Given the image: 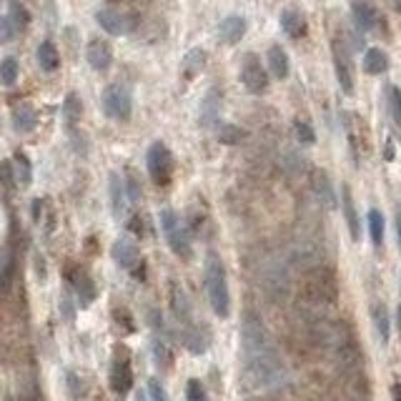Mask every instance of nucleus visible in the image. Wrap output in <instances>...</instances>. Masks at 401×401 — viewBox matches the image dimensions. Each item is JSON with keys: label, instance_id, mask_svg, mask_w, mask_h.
<instances>
[{"label": "nucleus", "instance_id": "11", "mask_svg": "<svg viewBox=\"0 0 401 401\" xmlns=\"http://www.w3.org/2000/svg\"><path fill=\"white\" fill-rule=\"evenodd\" d=\"M85 58H88L90 68L93 70H108L113 63V50L108 45V41H101V38H93L85 48Z\"/></svg>", "mask_w": 401, "mask_h": 401}, {"label": "nucleus", "instance_id": "3", "mask_svg": "<svg viewBox=\"0 0 401 401\" xmlns=\"http://www.w3.org/2000/svg\"><path fill=\"white\" fill-rule=\"evenodd\" d=\"M158 221H161V229H163V236H166V241H168V246H171V251L178 258L188 261L194 251H191V238H188L186 226L178 221V216L173 214L171 208H163L161 216H158Z\"/></svg>", "mask_w": 401, "mask_h": 401}, {"label": "nucleus", "instance_id": "20", "mask_svg": "<svg viewBox=\"0 0 401 401\" xmlns=\"http://www.w3.org/2000/svg\"><path fill=\"white\" fill-rule=\"evenodd\" d=\"M38 123V113L30 103H21L13 108V125L18 133H30Z\"/></svg>", "mask_w": 401, "mask_h": 401}, {"label": "nucleus", "instance_id": "40", "mask_svg": "<svg viewBox=\"0 0 401 401\" xmlns=\"http://www.w3.org/2000/svg\"><path fill=\"white\" fill-rule=\"evenodd\" d=\"M186 399L188 401H208V394L206 389H203V384H200L198 379H191L186 387Z\"/></svg>", "mask_w": 401, "mask_h": 401}, {"label": "nucleus", "instance_id": "42", "mask_svg": "<svg viewBox=\"0 0 401 401\" xmlns=\"http://www.w3.org/2000/svg\"><path fill=\"white\" fill-rule=\"evenodd\" d=\"M148 394H151V401H168V391L158 379H148Z\"/></svg>", "mask_w": 401, "mask_h": 401}, {"label": "nucleus", "instance_id": "44", "mask_svg": "<svg viewBox=\"0 0 401 401\" xmlns=\"http://www.w3.org/2000/svg\"><path fill=\"white\" fill-rule=\"evenodd\" d=\"M68 389H70V396H73L76 401L83 396V384H81V379H78L73 371H68Z\"/></svg>", "mask_w": 401, "mask_h": 401}, {"label": "nucleus", "instance_id": "47", "mask_svg": "<svg viewBox=\"0 0 401 401\" xmlns=\"http://www.w3.org/2000/svg\"><path fill=\"white\" fill-rule=\"evenodd\" d=\"M41 211H43V203H41V198H38V200H33V218H35V221H38V214H41Z\"/></svg>", "mask_w": 401, "mask_h": 401}, {"label": "nucleus", "instance_id": "33", "mask_svg": "<svg viewBox=\"0 0 401 401\" xmlns=\"http://www.w3.org/2000/svg\"><path fill=\"white\" fill-rule=\"evenodd\" d=\"M369 234H371L373 246H381V243H384V216H381L379 208H371V211H369Z\"/></svg>", "mask_w": 401, "mask_h": 401}, {"label": "nucleus", "instance_id": "16", "mask_svg": "<svg viewBox=\"0 0 401 401\" xmlns=\"http://www.w3.org/2000/svg\"><path fill=\"white\" fill-rule=\"evenodd\" d=\"M243 35H246V21H243L241 15H229V18H223L221 25H218V38H221L223 43H229V45L238 43Z\"/></svg>", "mask_w": 401, "mask_h": 401}, {"label": "nucleus", "instance_id": "48", "mask_svg": "<svg viewBox=\"0 0 401 401\" xmlns=\"http://www.w3.org/2000/svg\"><path fill=\"white\" fill-rule=\"evenodd\" d=\"M396 236H399V249H401V211L396 214Z\"/></svg>", "mask_w": 401, "mask_h": 401}, {"label": "nucleus", "instance_id": "9", "mask_svg": "<svg viewBox=\"0 0 401 401\" xmlns=\"http://www.w3.org/2000/svg\"><path fill=\"white\" fill-rule=\"evenodd\" d=\"M291 261L304 271H311V269H316V266H324V263H321V254H318V249L311 241L294 243V246H291Z\"/></svg>", "mask_w": 401, "mask_h": 401}, {"label": "nucleus", "instance_id": "28", "mask_svg": "<svg viewBox=\"0 0 401 401\" xmlns=\"http://www.w3.org/2000/svg\"><path fill=\"white\" fill-rule=\"evenodd\" d=\"M13 171L15 178H18V186H30L33 183V166H30V158L23 151L13 153Z\"/></svg>", "mask_w": 401, "mask_h": 401}, {"label": "nucleus", "instance_id": "2", "mask_svg": "<svg viewBox=\"0 0 401 401\" xmlns=\"http://www.w3.org/2000/svg\"><path fill=\"white\" fill-rule=\"evenodd\" d=\"M203 284H206L208 301L214 309L216 316L226 318L231 313V294H229V281H226V269L223 261L216 254H208L206 266H203Z\"/></svg>", "mask_w": 401, "mask_h": 401}, {"label": "nucleus", "instance_id": "18", "mask_svg": "<svg viewBox=\"0 0 401 401\" xmlns=\"http://www.w3.org/2000/svg\"><path fill=\"white\" fill-rule=\"evenodd\" d=\"M341 211H344V216H346V226H349L351 238L353 241H359L361 238V226H359V216H356V206H353V198H351L349 186L341 188Z\"/></svg>", "mask_w": 401, "mask_h": 401}, {"label": "nucleus", "instance_id": "43", "mask_svg": "<svg viewBox=\"0 0 401 401\" xmlns=\"http://www.w3.org/2000/svg\"><path fill=\"white\" fill-rule=\"evenodd\" d=\"M0 28H3V33H0V41H3V43H10V41H13V35L18 33V30H15V25H13V21L8 18V13L3 15V21H0Z\"/></svg>", "mask_w": 401, "mask_h": 401}, {"label": "nucleus", "instance_id": "31", "mask_svg": "<svg viewBox=\"0 0 401 401\" xmlns=\"http://www.w3.org/2000/svg\"><path fill=\"white\" fill-rule=\"evenodd\" d=\"M8 18L13 21L18 33L28 28V23H30V13L25 10V6H23L21 0H10V3H8Z\"/></svg>", "mask_w": 401, "mask_h": 401}, {"label": "nucleus", "instance_id": "1", "mask_svg": "<svg viewBox=\"0 0 401 401\" xmlns=\"http://www.w3.org/2000/svg\"><path fill=\"white\" fill-rule=\"evenodd\" d=\"M241 349L243 367L254 387L263 391H274L286 384V367L278 356L276 346L271 341L263 321L254 311L243 313L241 321Z\"/></svg>", "mask_w": 401, "mask_h": 401}, {"label": "nucleus", "instance_id": "15", "mask_svg": "<svg viewBox=\"0 0 401 401\" xmlns=\"http://www.w3.org/2000/svg\"><path fill=\"white\" fill-rule=\"evenodd\" d=\"M113 261L121 266V269H128L131 271L133 266H138V246L131 241V238H118L113 243Z\"/></svg>", "mask_w": 401, "mask_h": 401}, {"label": "nucleus", "instance_id": "12", "mask_svg": "<svg viewBox=\"0 0 401 401\" xmlns=\"http://www.w3.org/2000/svg\"><path fill=\"white\" fill-rule=\"evenodd\" d=\"M218 111H221V93L216 88H211L200 101L198 108V125L200 128H211L216 125V118H218Z\"/></svg>", "mask_w": 401, "mask_h": 401}, {"label": "nucleus", "instance_id": "24", "mask_svg": "<svg viewBox=\"0 0 401 401\" xmlns=\"http://www.w3.org/2000/svg\"><path fill=\"white\" fill-rule=\"evenodd\" d=\"M38 65H41L45 73H53V70H58V65H61V53H58V48L50 41H43L41 45H38Z\"/></svg>", "mask_w": 401, "mask_h": 401}, {"label": "nucleus", "instance_id": "25", "mask_svg": "<svg viewBox=\"0 0 401 401\" xmlns=\"http://www.w3.org/2000/svg\"><path fill=\"white\" fill-rule=\"evenodd\" d=\"M387 68L389 58L381 48H369L364 53V70H367L369 76H381V73H387Z\"/></svg>", "mask_w": 401, "mask_h": 401}, {"label": "nucleus", "instance_id": "41", "mask_svg": "<svg viewBox=\"0 0 401 401\" xmlns=\"http://www.w3.org/2000/svg\"><path fill=\"white\" fill-rule=\"evenodd\" d=\"M3 186H6V194H10L15 188V183H18V178H15V171H13V161H3Z\"/></svg>", "mask_w": 401, "mask_h": 401}, {"label": "nucleus", "instance_id": "17", "mask_svg": "<svg viewBox=\"0 0 401 401\" xmlns=\"http://www.w3.org/2000/svg\"><path fill=\"white\" fill-rule=\"evenodd\" d=\"M70 284H73V289H76L81 306H88L90 301L96 298V286H93V281H90V276L85 274V271H81V269L70 271Z\"/></svg>", "mask_w": 401, "mask_h": 401}, {"label": "nucleus", "instance_id": "19", "mask_svg": "<svg viewBox=\"0 0 401 401\" xmlns=\"http://www.w3.org/2000/svg\"><path fill=\"white\" fill-rule=\"evenodd\" d=\"M171 309L173 316L178 318L181 324H191V304H188L186 291L181 289L178 284H171Z\"/></svg>", "mask_w": 401, "mask_h": 401}, {"label": "nucleus", "instance_id": "45", "mask_svg": "<svg viewBox=\"0 0 401 401\" xmlns=\"http://www.w3.org/2000/svg\"><path fill=\"white\" fill-rule=\"evenodd\" d=\"M61 309H63V313H65V318H68V321H73V309H70L68 296H63V298H61Z\"/></svg>", "mask_w": 401, "mask_h": 401}, {"label": "nucleus", "instance_id": "35", "mask_svg": "<svg viewBox=\"0 0 401 401\" xmlns=\"http://www.w3.org/2000/svg\"><path fill=\"white\" fill-rule=\"evenodd\" d=\"M216 136H218V141H221V143L236 145L238 141L243 138V131L238 128V125H234V123H221V125H218V133H216Z\"/></svg>", "mask_w": 401, "mask_h": 401}, {"label": "nucleus", "instance_id": "21", "mask_svg": "<svg viewBox=\"0 0 401 401\" xmlns=\"http://www.w3.org/2000/svg\"><path fill=\"white\" fill-rule=\"evenodd\" d=\"M128 186L123 183V178L118 173H111V203H113V216L121 218L125 214V206H128Z\"/></svg>", "mask_w": 401, "mask_h": 401}, {"label": "nucleus", "instance_id": "49", "mask_svg": "<svg viewBox=\"0 0 401 401\" xmlns=\"http://www.w3.org/2000/svg\"><path fill=\"white\" fill-rule=\"evenodd\" d=\"M396 318H399V331H401V306H399V311H396Z\"/></svg>", "mask_w": 401, "mask_h": 401}, {"label": "nucleus", "instance_id": "39", "mask_svg": "<svg viewBox=\"0 0 401 401\" xmlns=\"http://www.w3.org/2000/svg\"><path fill=\"white\" fill-rule=\"evenodd\" d=\"M294 133H296V141L301 145H311L313 141H316V136H313V131H311V125L304 123V121H296V123H294Z\"/></svg>", "mask_w": 401, "mask_h": 401}, {"label": "nucleus", "instance_id": "23", "mask_svg": "<svg viewBox=\"0 0 401 401\" xmlns=\"http://www.w3.org/2000/svg\"><path fill=\"white\" fill-rule=\"evenodd\" d=\"M351 13H353V23H356V28L359 30H373V25H376V13H373V8L369 6V3H364V0H356L351 6Z\"/></svg>", "mask_w": 401, "mask_h": 401}, {"label": "nucleus", "instance_id": "6", "mask_svg": "<svg viewBox=\"0 0 401 401\" xmlns=\"http://www.w3.org/2000/svg\"><path fill=\"white\" fill-rule=\"evenodd\" d=\"M241 81L243 85H246V90H251V93H266V88H269V73H266V68L261 65V61H258L254 53H246L241 61Z\"/></svg>", "mask_w": 401, "mask_h": 401}, {"label": "nucleus", "instance_id": "7", "mask_svg": "<svg viewBox=\"0 0 401 401\" xmlns=\"http://www.w3.org/2000/svg\"><path fill=\"white\" fill-rule=\"evenodd\" d=\"M333 68H336V81H339L341 90L346 96L353 93V73H351V61H349V53L341 45L339 41L333 43Z\"/></svg>", "mask_w": 401, "mask_h": 401}, {"label": "nucleus", "instance_id": "29", "mask_svg": "<svg viewBox=\"0 0 401 401\" xmlns=\"http://www.w3.org/2000/svg\"><path fill=\"white\" fill-rule=\"evenodd\" d=\"M371 318L373 326H376V333H379L381 344H389V331H391V321H389V311L384 304H373L371 306Z\"/></svg>", "mask_w": 401, "mask_h": 401}, {"label": "nucleus", "instance_id": "46", "mask_svg": "<svg viewBox=\"0 0 401 401\" xmlns=\"http://www.w3.org/2000/svg\"><path fill=\"white\" fill-rule=\"evenodd\" d=\"M391 396H394V401H401V384L396 381L394 387H391Z\"/></svg>", "mask_w": 401, "mask_h": 401}, {"label": "nucleus", "instance_id": "38", "mask_svg": "<svg viewBox=\"0 0 401 401\" xmlns=\"http://www.w3.org/2000/svg\"><path fill=\"white\" fill-rule=\"evenodd\" d=\"M0 284H3V294L10 291V284H13V256L10 251H3V276H0Z\"/></svg>", "mask_w": 401, "mask_h": 401}, {"label": "nucleus", "instance_id": "37", "mask_svg": "<svg viewBox=\"0 0 401 401\" xmlns=\"http://www.w3.org/2000/svg\"><path fill=\"white\" fill-rule=\"evenodd\" d=\"M387 98H389V113L394 118V123L401 128V90L396 85H389Z\"/></svg>", "mask_w": 401, "mask_h": 401}, {"label": "nucleus", "instance_id": "8", "mask_svg": "<svg viewBox=\"0 0 401 401\" xmlns=\"http://www.w3.org/2000/svg\"><path fill=\"white\" fill-rule=\"evenodd\" d=\"M96 21L105 33H111V35H125V33H131V28H133V21L128 18V15L118 13V10H111V8L98 10Z\"/></svg>", "mask_w": 401, "mask_h": 401}, {"label": "nucleus", "instance_id": "34", "mask_svg": "<svg viewBox=\"0 0 401 401\" xmlns=\"http://www.w3.org/2000/svg\"><path fill=\"white\" fill-rule=\"evenodd\" d=\"M18 73H21V68H18V61L15 58H3V63H0V83L3 85H15V81H18Z\"/></svg>", "mask_w": 401, "mask_h": 401}, {"label": "nucleus", "instance_id": "13", "mask_svg": "<svg viewBox=\"0 0 401 401\" xmlns=\"http://www.w3.org/2000/svg\"><path fill=\"white\" fill-rule=\"evenodd\" d=\"M311 186H313V194L316 198L321 200V206L326 208H336V194H333V186H331V178H329V173L316 168L311 173Z\"/></svg>", "mask_w": 401, "mask_h": 401}, {"label": "nucleus", "instance_id": "10", "mask_svg": "<svg viewBox=\"0 0 401 401\" xmlns=\"http://www.w3.org/2000/svg\"><path fill=\"white\" fill-rule=\"evenodd\" d=\"M266 291H269L274 298H284L286 291H289V274H286L284 263H269L266 266Z\"/></svg>", "mask_w": 401, "mask_h": 401}, {"label": "nucleus", "instance_id": "36", "mask_svg": "<svg viewBox=\"0 0 401 401\" xmlns=\"http://www.w3.org/2000/svg\"><path fill=\"white\" fill-rule=\"evenodd\" d=\"M153 359H156V364L163 369L173 367V353H171V349H168L166 341H153Z\"/></svg>", "mask_w": 401, "mask_h": 401}, {"label": "nucleus", "instance_id": "26", "mask_svg": "<svg viewBox=\"0 0 401 401\" xmlns=\"http://www.w3.org/2000/svg\"><path fill=\"white\" fill-rule=\"evenodd\" d=\"M81 116H83V103H81V98H78L76 93H68L65 101H63V123L73 131L76 123L81 121Z\"/></svg>", "mask_w": 401, "mask_h": 401}, {"label": "nucleus", "instance_id": "22", "mask_svg": "<svg viewBox=\"0 0 401 401\" xmlns=\"http://www.w3.org/2000/svg\"><path fill=\"white\" fill-rule=\"evenodd\" d=\"M281 28L289 38H301L306 33V21L304 15L294 10V8H286L284 13H281Z\"/></svg>", "mask_w": 401, "mask_h": 401}, {"label": "nucleus", "instance_id": "5", "mask_svg": "<svg viewBox=\"0 0 401 401\" xmlns=\"http://www.w3.org/2000/svg\"><path fill=\"white\" fill-rule=\"evenodd\" d=\"M148 173H151V178L156 186H168L171 183V176H173V156L171 151L166 148V143H153L148 148Z\"/></svg>", "mask_w": 401, "mask_h": 401}, {"label": "nucleus", "instance_id": "14", "mask_svg": "<svg viewBox=\"0 0 401 401\" xmlns=\"http://www.w3.org/2000/svg\"><path fill=\"white\" fill-rule=\"evenodd\" d=\"M133 387V371H131V364L125 359H118L111 369V389L113 394L118 396H125L131 391Z\"/></svg>", "mask_w": 401, "mask_h": 401}, {"label": "nucleus", "instance_id": "4", "mask_svg": "<svg viewBox=\"0 0 401 401\" xmlns=\"http://www.w3.org/2000/svg\"><path fill=\"white\" fill-rule=\"evenodd\" d=\"M103 111L113 121H128L133 113V98L131 90L121 83H113L103 90Z\"/></svg>", "mask_w": 401, "mask_h": 401}, {"label": "nucleus", "instance_id": "32", "mask_svg": "<svg viewBox=\"0 0 401 401\" xmlns=\"http://www.w3.org/2000/svg\"><path fill=\"white\" fill-rule=\"evenodd\" d=\"M183 344L188 346V351L191 353L206 351V336H200V329H196L194 324L186 326V331H183Z\"/></svg>", "mask_w": 401, "mask_h": 401}, {"label": "nucleus", "instance_id": "27", "mask_svg": "<svg viewBox=\"0 0 401 401\" xmlns=\"http://www.w3.org/2000/svg\"><path fill=\"white\" fill-rule=\"evenodd\" d=\"M269 70L276 78H286V76H289L291 63H289V56H286V50L281 48V45H271V48H269Z\"/></svg>", "mask_w": 401, "mask_h": 401}, {"label": "nucleus", "instance_id": "30", "mask_svg": "<svg viewBox=\"0 0 401 401\" xmlns=\"http://www.w3.org/2000/svg\"><path fill=\"white\" fill-rule=\"evenodd\" d=\"M203 65H206V53H203L200 48L188 50L186 58H183V63H181V68H183V76L186 78L198 76L200 70H203Z\"/></svg>", "mask_w": 401, "mask_h": 401}]
</instances>
